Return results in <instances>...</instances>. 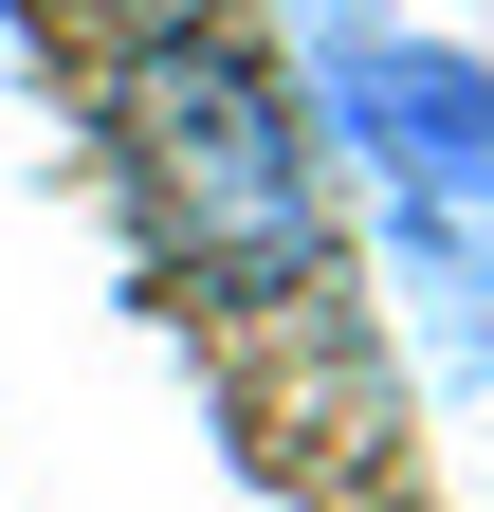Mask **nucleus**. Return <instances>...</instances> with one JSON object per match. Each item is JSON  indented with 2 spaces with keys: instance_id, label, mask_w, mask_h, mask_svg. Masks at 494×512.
<instances>
[{
  "instance_id": "obj_2",
  "label": "nucleus",
  "mask_w": 494,
  "mask_h": 512,
  "mask_svg": "<svg viewBox=\"0 0 494 512\" xmlns=\"http://www.w3.org/2000/svg\"><path fill=\"white\" fill-rule=\"evenodd\" d=\"M129 147H147L165 220L202 238L220 275H312L330 256V165H312V128L275 110L257 55H220V37L129 55Z\"/></svg>"
},
{
  "instance_id": "obj_1",
  "label": "nucleus",
  "mask_w": 494,
  "mask_h": 512,
  "mask_svg": "<svg viewBox=\"0 0 494 512\" xmlns=\"http://www.w3.org/2000/svg\"><path fill=\"white\" fill-rule=\"evenodd\" d=\"M293 74H312L330 147L366 165L385 238L421 256V293L494 311V55L403 37L385 0H312V19H293Z\"/></svg>"
},
{
  "instance_id": "obj_3",
  "label": "nucleus",
  "mask_w": 494,
  "mask_h": 512,
  "mask_svg": "<svg viewBox=\"0 0 494 512\" xmlns=\"http://www.w3.org/2000/svg\"><path fill=\"white\" fill-rule=\"evenodd\" d=\"M92 19H110V37H129V55H165V37H202V19H220V0H92Z\"/></svg>"
}]
</instances>
